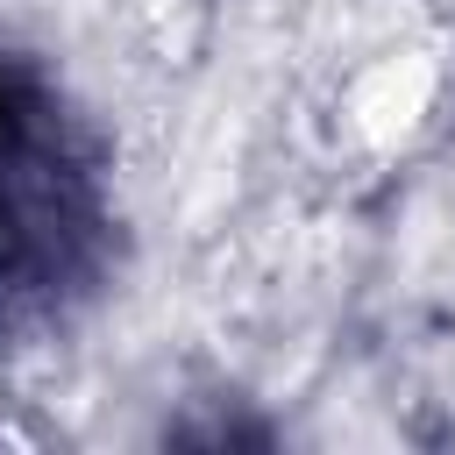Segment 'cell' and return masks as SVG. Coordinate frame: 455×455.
<instances>
[{
	"mask_svg": "<svg viewBox=\"0 0 455 455\" xmlns=\"http://www.w3.org/2000/svg\"><path fill=\"white\" fill-rule=\"evenodd\" d=\"M434 92H441V64H434L427 50H384V57H370V64L348 78L341 114H348V128H355L370 149H398V142H412L419 121L434 114Z\"/></svg>",
	"mask_w": 455,
	"mask_h": 455,
	"instance_id": "cell-1",
	"label": "cell"
}]
</instances>
